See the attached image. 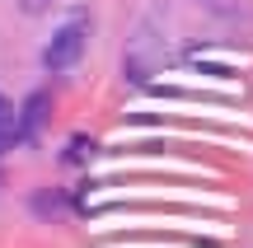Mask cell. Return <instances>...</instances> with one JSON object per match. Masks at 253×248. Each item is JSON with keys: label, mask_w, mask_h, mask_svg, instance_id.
Masks as SVG:
<instances>
[{"label": "cell", "mask_w": 253, "mask_h": 248, "mask_svg": "<svg viewBox=\"0 0 253 248\" xmlns=\"http://www.w3.org/2000/svg\"><path fill=\"white\" fill-rule=\"evenodd\" d=\"M84 42H89V24H84V19H71V24H66V28H56V33H52V42L42 47V66H47L52 75L71 71V66L84 56Z\"/></svg>", "instance_id": "1"}, {"label": "cell", "mask_w": 253, "mask_h": 248, "mask_svg": "<svg viewBox=\"0 0 253 248\" xmlns=\"http://www.w3.org/2000/svg\"><path fill=\"white\" fill-rule=\"evenodd\" d=\"M19 141H28V136H24V117L14 112V103L0 99V150H14Z\"/></svg>", "instance_id": "2"}, {"label": "cell", "mask_w": 253, "mask_h": 248, "mask_svg": "<svg viewBox=\"0 0 253 248\" xmlns=\"http://www.w3.org/2000/svg\"><path fill=\"white\" fill-rule=\"evenodd\" d=\"M47 108H52V99H47L42 89H38V94H28V103L19 108V117H24V136H38V131H42Z\"/></svg>", "instance_id": "3"}, {"label": "cell", "mask_w": 253, "mask_h": 248, "mask_svg": "<svg viewBox=\"0 0 253 248\" xmlns=\"http://www.w3.org/2000/svg\"><path fill=\"white\" fill-rule=\"evenodd\" d=\"M66 159H71V164H80V159H84V136L71 141V155H66Z\"/></svg>", "instance_id": "4"}, {"label": "cell", "mask_w": 253, "mask_h": 248, "mask_svg": "<svg viewBox=\"0 0 253 248\" xmlns=\"http://www.w3.org/2000/svg\"><path fill=\"white\" fill-rule=\"evenodd\" d=\"M47 5H56V0H24V9H28V14H42Z\"/></svg>", "instance_id": "5"}]
</instances>
